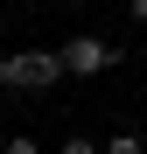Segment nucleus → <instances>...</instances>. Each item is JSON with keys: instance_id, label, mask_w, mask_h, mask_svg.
<instances>
[{"instance_id": "nucleus-1", "label": "nucleus", "mask_w": 147, "mask_h": 154, "mask_svg": "<svg viewBox=\"0 0 147 154\" xmlns=\"http://www.w3.org/2000/svg\"><path fill=\"white\" fill-rule=\"evenodd\" d=\"M63 56L56 49H21V56H0V84L7 91H56L63 84Z\"/></svg>"}, {"instance_id": "nucleus-2", "label": "nucleus", "mask_w": 147, "mask_h": 154, "mask_svg": "<svg viewBox=\"0 0 147 154\" xmlns=\"http://www.w3.org/2000/svg\"><path fill=\"white\" fill-rule=\"evenodd\" d=\"M56 56H63V70H70V77H98V70H105V63L119 56V49H112L105 35H70V42L56 49Z\"/></svg>"}, {"instance_id": "nucleus-3", "label": "nucleus", "mask_w": 147, "mask_h": 154, "mask_svg": "<svg viewBox=\"0 0 147 154\" xmlns=\"http://www.w3.org/2000/svg\"><path fill=\"white\" fill-rule=\"evenodd\" d=\"M56 154H105V140H84V133H70V140H63Z\"/></svg>"}, {"instance_id": "nucleus-4", "label": "nucleus", "mask_w": 147, "mask_h": 154, "mask_svg": "<svg viewBox=\"0 0 147 154\" xmlns=\"http://www.w3.org/2000/svg\"><path fill=\"white\" fill-rule=\"evenodd\" d=\"M105 154H147V147H140L133 133H112V140H105Z\"/></svg>"}, {"instance_id": "nucleus-5", "label": "nucleus", "mask_w": 147, "mask_h": 154, "mask_svg": "<svg viewBox=\"0 0 147 154\" xmlns=\"http://www.w3.org/2000/svg\"><path fill=\"white\" fill-rule=\"evenodd\" d=\"M0 154H42V147H35L28 133H14V140H7V147H0Z\"/></svg>"}, {"instance_id": "nucleus-6", "label": "nucleus", "mask_w": 147, "mask_h": 154, "mask_svg": "<svg viewBox=\"0 0 147 154\" xmlns=\"http://www.w3.org/2000/svg\"><path fill=\"white\" fill-rule=\"evenodd\" d=\"M133 21H140V28H147V0H133Z\"/></svg>"}]
</instances>
